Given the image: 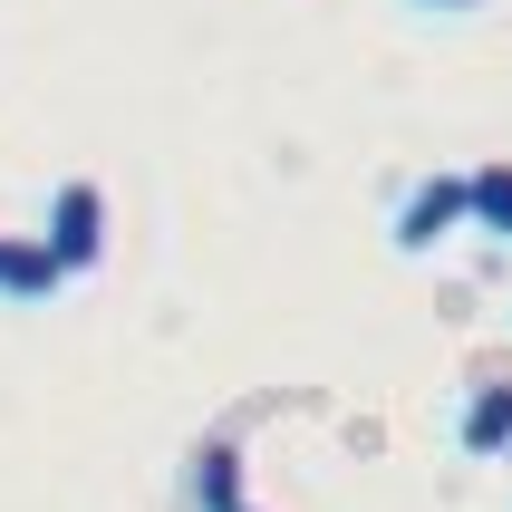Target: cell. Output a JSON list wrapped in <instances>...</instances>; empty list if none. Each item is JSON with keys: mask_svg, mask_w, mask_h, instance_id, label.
I'll use <instances>...</instances> for the list:
<instances>
[{"mask_svg": "<svg viewBox=\"0 0 512 512\" xmlns=\"http://www.w3.org/2000/svg\"><path fill=\"white\" fill-rule=\"evenodd\" d=\"M39 242L68 261V281H78V271H97V261H107V194H97L87 174H68V184L49 194V232H39Z\"/></svg>", "mask_w": 512, "mask_h": 512, "instance_id": "cell-1", "label": "cell"}, {"mask_svg": "<svg viewBox=\"0 0 512 512\" xmlns=\"http://www.w3.org/2000/svg\"><path fill=\"white\" fill-rule=\"evenodd\" d=\"M474 223V184H464V174H426V184H416V194L397 203V252H435V242H455V232Z\"/></svg>", "mask_w": 512, "mask_h": 512, "instance_id": "cell-2", "label": "cell"}, {"mask_svg": "<svg viewBox=\"0 0 512 512\" xmlns=\"http://www.w3.org/2000/svg\"><path fill=\"white\" fill-rule=\"evenodd\" d=\"M58 290H68V261L39 232H0V300H58Z\"/></svg>", "mask_w": 512, "mask_h": 512, "instance_id": "cell-3", "label": "cell"}, {"mask_svg": "<svg viewBox=\"0 0 512 512\" xmlns=\"http://www.w3.org/2000/svg\"><path fill=\"white\" fill-rule=\"evenodd\" d=\"M455 445L464 455H512V377H484L455 416Z\"/></svg>", "mask_w": 512, "mask_h": 512, "instance_id": "cell-4", "label": "cell"}, {"mask_svg": "<svg viewBox=\"0 0 512 512\" xmlns=\"http://www.w3.org/2000/svg\"><path fill=\"white\" fill-rule=\"evenodd\" d=\"M194 512H242V445L232 435L194 445Z\"/></svg>", "mask_w": 512, "mask_h": 512, "instance_id": "cell-5", "label": "cell"}, {"mask_svg": "<svg viewBox=\"0 0 512 512\" xmlns=\"http://www.w3.org/2000/svg\"><path fill=\"white\" fill-rule=\"evenodd\" d=\"M464 184H474V232H493V242H512V155H493V165H474Z\"/></svg>", "mask_w": 512, "mask_h": 512, "instance_id": "cell-6", "label": "cell"}, {"mask_svg": "<svg viewBox=\"0 0 512 512\" xmlns=\"http://www.w3.org/2000/svg\"><path fill=\"white\" fill-rule=\"evenodd\" d=\"M416 10H484V0H416Z\"/></svg>", "mask_w": 512, "mask_h": 512, "instance_id": "cell-7", "label": "cell"}, {"mask_svg": "<svg viewBox=\"0 0 512 512\" xmlns=\"http://www.w3.org/2000/svg\"><path fill=\"white\" fill-rule=\"evenodd\" d=\"M242 512H252V503H242Z\"/></svg>", "mask_w": 512, "mask_h": 512, "instance_id": "cell-8", "label": "cell"}]
</instances>
